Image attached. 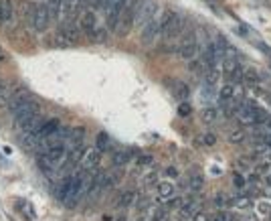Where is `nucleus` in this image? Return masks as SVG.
I'll list each match as a JSON object with an SVG mask.
<instances>
[{
	"label": "nucleus",
	"mask_w": 271,
	"mask_h": 221,
	"mask_svg": "<svg viewBox=\"0 0 271 221\" xmlns=\"http://www.w3.org/2000/svg\"><path fill=\"white\" fill-rule=\"evenodd\" d=\"M79 29L91 35L93 31L97 29V12L96 8H91V6H85V10L81 12V17H79Z\"/></svg>",
	"instance_id": "nucleus-6"
},
{
	"label": "nucleus",
	"mask_w": 271,
	"mask_h": 221,
	"mask_svg": "<svg viewBox=\"0 0 271 221\" xmlns=\"http://www.w3.org/2000/svg\"><path fill=\"white\" fill-rule=\"evenodd\" d=\"M271 169H269V162H259V164H255L253 167V173L257 175V177H261V175H267Z\"/></svg>",
	"instance_id": "nucleus-26"
},
{
	"label": "nucleus",
	"mask_w": 271,
	"mask_h": 221,
	"mask_svg": "<svg viewBox=\"0 0 271 221\" xmlns=\"http://www.w3.org/2000/svg\"><path fill=\"white\" fill-rule=\"evenodd\" d=\"M172 91H174V95H176V98H178L180 102L188 98V88H186L184 84H180V81H176V84L172 86Z\"/></svg>",
	"instance_id": "nucleus-21"
},
{
	"label": "nucleus",
	"mask_w": 271,
	"mask_h": 221,
	"mask_svg": "<svg viewBox=\"0 0 271 221\" xmlns=\"http://www.w3.org/2000/svg\"><path fill=\"white\" fill-rule=\"evenodd\" d=\"M152 162H154V158H152L150 155H146V156H140V160H138V164H140V167H150Z\"/></svg>",
	"instance_id": "nucleus-30"
},
{
	"label": "nucleus",
	"mask_w": 271,
	"mask_h": 221,
	"mask_svg": "<svg viewBox=\"0 0 271 221\" xmlns=\"http://www.w3.org/2000/svg\"><path fill=\"white\" fill-rule=\"evenodd\" d=\"M259 211H263V213H265V211H269V215H271V205L261 203V205H259Z\"/></svg>",
	"instance_id": "nucleus-35"
},
{
	"label": "nucleus",
	"mask_w": 271,
	"mask_h": 221,
	"mask_svg": "<svg viewBox=\"0 0 271 221\" xmlns=\"http://www.w3.org/2000/svg\"><path fill=\"white\" fill-rule=\"evenodd\" d=\"M202 185H205V181H202V177H193V178H191V189H193V191L202 189Z\"/></svg>",
	"instance_id": "nucleus-28"
},
{
	"label": "nucleus",
	"mask_w": 271,
	"mask_h": 221,
	"mask_svg": "<svg viewBox=\"0 0 271 221\" xmlns=\"http://www.w3.org/2000/svg\"><path fill=\"white\" fill-rule=\"evenodd\" d=\"M35 114H39V104L33 100V102H29L26 106H22L20 110H17V112L12 114V116H15V122L19 124V126H22V124H24L26 120H31Z\"/></svg>",
	"instance_id": "nucleus-7"
},
{
	"label": "nucleus",
	"mask_w": 271,
	"mask_h": 221,
	"mask_svg": "<svg viewBox=\"0 0 271 221\" xmlns=\"http://www.w3.org/2000/svg\"><path fill=\"white\" fill-rule=\"evenodd\" d=\"M37 162H39V169L43 171L47 177H51L53 173H55V169H57V164L53 162L45 153H40V155H39V160H37Z\"/></svg>",
	"instance_id": "nucleus-15"
},
{
	"label": "nucleus",
	"mask_w": 271,
	"mask_h": 221,
	"mask_svg": "<svg viewBox=\"0 0 271 221\" xmlns=\"http://www.w3.org/2000/svg\"><path fill=\"white\" fill-rule=\"evenodd\" d=\"M83 140H85V128H73L69 130V136H67V146L81 144Z\"/></svg>",
	"instance_id": "nucleus-17"
},
{
	"label": "nucleus",
	"mask_w": 271,
	"mask_h": 221,
	"mask_svg": "<svg viewBox=\"0 0 271 221\" xmlns=\"http://www.w3.org/2000/svg\"><path fill=\"white\" fill-rule=\"evenodd\" d=\"M99 158H101V153H99L97 148H87L83 160H81V164H83V171H96L97 164H99Z\"/></svg>",
	"instance_id": "nucleus-10"
},
{
	"label": "nucleus",
	"mask_w": 271,
	"mask_h": 221,
	"mask_svg": "<svg viewBox=\"0 0 271 221\" xmlns=\"http://www.w3.org/2000/svg\"><path fill=\"white\" fill-rule=\"evenodd\" d=\"M193 221H209V217H207L205 213H196V215L193 217Z\"/></svg>",
	"instance_id": "nucleus-34"
},
{
	"label": "nucleus",
	"mask_w": 271,
	"mask_h": 221,
	"mask_svg": "<svg viewBox=\"0 0 271 221\" xmlns=\"http://www.w3.org/2000/svg\"><path fill=\"white\" fill-rule=\"evenodd\" d=\"M29 102H33L31 93L26 91V89H19V91H15V93L10 95V100H8V108H10V112L15 114L17 110H20L22 106H26Z\"/></svg>",
	"instance_id": "nucleus-8"
},
{
	"label": "nucleus",
	"mask_w": 271,
	"mask_h": 221,
	"mask_svg": "<svg viewBox=\"0 0 271 221\" xmlns=\"http://www.w3.org/2000/svg\"><path fill=\"white\" fill-rule=\"evenodd\" d=\"M263 53H267V55H269V61H271V49H267V47H263Z\"/></svg>",
	"instance_id": "nucleus-36"
},
{
	"label": "nucleus",
	"mask_w": 271,
	"mask_h": 221,
	"mask_svg": "<svg viewBox=\"0 0 271 221\" xmlns=\"http://www.w3.org/2000/svg\"><path fill=\"white\" fill-rule=\"evenodd\" d=\"M134 201H136V193L134 191H126V193H121V197L117 199V205L119 207H130Z\"/></svg>",
	"instance_id": "nucleus-22"
},
{
	"label": "nucleus",
	"mask_w": 271,
	"mask_h": 221,
	"mask_svg": "<svg viewBox=\"0 0 271 221\" xmlns=\"http://www.w3.org/2000/svg\"><path fill=\"white\" fill-rule=\"evenodd\" d=\"M81 6V0H65V8H67V17H73Z\"/></svg>",
	"instance_id": "nucleus-25"
},
{
	"label": "nucleus",
	"mask_w": 271,
	"mask_h": 221,
	"mask_svg": "<svg viewBox=\"0 0 271 221\" xmlns=\"http://www.w3.org/2000/svg\"><path fill=\"white\" fill-rule=\"evenodd\" d=\"M47 6H49V12H51L53 21H57V22H65V19H67L65 0H49Z\"/></svg>",
	"instance_id": "nucleus-9"
},
{
	"label": "nucleus",
	"mask_w": 271,
	"mask_h": 221,
	"mask_svg": "<svg viewBox=\"0 0 271 221\" xmlns=\"http://www.w3.org/2000/svg\"><path fill=\"white\" fill-rule=\"evenodd\" d=\"M158 10V4L156 0H140L138 2V8H136V19H134V24L138 26H144L148 21H150Z\"/></svg>",
	"instance_id": "nucleus-5"
},
{
	"label": "nucleus",
	"mask_w": 271,
	"mask_h": 221,
	"mask_svg": "<svg viewBox=\"0 0 271 221\" xmlns=\"http://www.w3.org/2000/svg\"><path fill=\"white\" fill-rule=\"evenodd\" d=\"M267 185H271V173H267Z\"/></svg>",
	"instance_id": "nucleus-37"
},
{
	"label": "nucleus",
	"mask_w": 271,
	"mask_h": 221,
	"mask_svg": "<svg viewBox=\"0 0 271 221\" xmlns=\"http://www.w3.org/2000/svg\"><path fill=\"white\" fill-rule=\"evenodd\" d=\"M96 148L99 150V153H105V150H110V136H107L105 132H99V134H97Z\"/></svg>",
	"instance_id": "nucleus-20"
},
{
	"label": "nucleus",
	"mask_w": 271,
	"mask_h": 221,
	"mask_svg": "<svg viewBox=\"0 0 271 221\" xmlns=\"http://www.w3.org/2000/svg\"><path fill=\"white\" fill-rule=\"evenodd\" d=\"M15 15V8H12L10 0H0V24H8Z\"/></svg>",
	"instance_id": "nucleus-14"
},
{
	"label": "nucleus",
	"mask_w": 271,
	"mask_h": 221,
	"mask_svg": "<svg viewBox=\"0 0 271 221\" xmlns=\"http://www.w3.org/2000/svg\"><path fill=\"white\" fill-rule=\"evenodd\" d=\"M229 140H231V142H243V140H245V132H243V130H231Z\"/></svg>",
	"instance_id": "nucleus-27"
},
{
	"label": "nucleus",
	"mask_w": 271,
	"mask_h": 221,
	"mask_svg": "<svg viewBox=\"0 0 271 221\" xmlns=\"http://www.w3.org/2000/svg\"><path fill=\"white\" fill-rule=\"evenodd\" d=\"M225 203H227L225 195H216V197H214V205H225Z\"/></svg>",
	"instance_id": "nucleus-33"
},
{
	"label": "nucleus",
	"mask_w": 271,
	"mask_h": 221,
	"mask_svg": "<svg viewBox=\"0 0 271 221\" xmlns=\"http://www.w3.org/2000/svg\"><path fill=\"white\" fill-rule=\"evenodd\" d=\"M191 112H193L191 106H188V104H180V108H178V114H180V116H188Z\"/></svg>",
	"instance_id": "nucleus-31"
},
{
	"label": "nucleus",
	"mask_w": 271,
	"mask_h": 221,
	"mask_svg": "<svg viewBox=\"0 0 271 221\" xmlns=\"http://www.w3.org/2000/svg\"><path fill=\"white\" fill-rule=\"evenodd\" d=\"M17 209H19L24 217H29V219L35 217V207H33L29 201H26V199H19V201H17Z\"/></svg>",
	"instance_id": "nucleus-18"
},
{
	"label": "nucleus",
	"mask_w": 271,
	"mask_h": 221,
	"mask_svg": "<svg viewBox=\"0 0 271 221\" xmlns=\"http://www.w3.org/2000/svg\"><path fill=\"white\" fill-rule=\"evenodd\" d=\"M202 142H205L207 146H213V144L216 142V136H214L213 132H207L205 136H202Z\"/></svg>",
	"instance_id": "nucleus-29"
},
{
	"label": "nucleus",
	"mask_w": 271,
	"mask_h": 221,
	"mask_svg": "<svg viewBox=\"0 0 271 221\" xmlns=\"http://www.w3.org/2000/svg\"><path fill=\"white\" fill-rule=\"evenodd\" d=\"M241 84H245L249 89H253V88H259L261 86V77H259V73L255 71V69H243V77H241Z\"/></svg>",
	"instance_id": "nucleus-12"
},
{
	"label": "nucleus",
	"mask_w": 271,
	"mask_h": 221,
	"mask_svg": "<svg viewBox=\"0 0 271 221\" xmlns=\"http://www.w3.org/2000/svg\"><path fill=\"white\" fill-rule=\"evenodd\" d=\"M231 98H235V84H225L223 89H221V100L227 102Z\"/></svg>",
	"instance_id": "nucleus-23"
},
{
	"label": "nucleus",
	"mask_w": 271,
	"mask_h": 221,
	"mask_svg": "<svg viewBox=\"0 0 271 221\" xmlns=\"http://www.w3.org/2000/svg\"><path fill=\"white\" fill-rule=\"evenodd\" d=\"M0 59H2V53H0Z\"/></svg>",
	"instance_id": "nucleus-38"
},
{
	"label": "nucleus",
	"mask_w": 271,
	"mask_h": 221,
	"mask_svg": "<svg viewBox=\"0 0 271 221\" xmlns=\"http://www.w3.org/2000/svg\"><path fill=\"white\" fill-rule=\"evenodd\" d=\"M216 116H219V114H216V110H214V108H207L205 112L200 114V120L205 122V124H213V122L216 120Z\"/></svg>",
	"instance_id": "nucleus-24"
},
{
	"label": "nucleus",
	"mask_w": 271,
	"mask_h": 221,
	"mask_svg": "<svg viewBox=\"0 0 271 221\" xmlns=\"http://www.w3.org/2000/svg\"><path fill=\"white\" fill-rule=\"evenodd\" d=\"M158 193H160L162 201H168V199L174 197V185L172 183H160L158 185Z\"/></svg>",
	"instance_id": "nucleus-19"
},
{
	"label": "nucleus",
	"mask_w": 271,
	"mask_h": 221,
	"mask_svg": "<svg viewBox=\"0 0 271 221\" xmlns=\"http://www.w3.org/2000/svg\"><path fill=\"white\" fill-rule=\"evenodd\" d=\"M162 17H164V12H162V10H156V15L142 26V43H144L146 47H152L156 41H158L160 31H162Z\"/></svg>",
	"instance_id": "nucleus-3"
},
{
	"label": "nucleus",
	"mask_w": 271,
	"mask_h": 221,
	"mask_svg": "<svg viewBox=\"0 0 271 221\" xmlns=\"http://www.w3.org/2000/svg\"><path fill=\"white\" fill-rule=\"evenodd\" d=\"M132 156H134L132 150H128V148H119V150H116V153H114L112 162L116 164V167H126V164L132 160Z\"/></svg>",
	"instance_id": "nucleus-13"
},
{
	"label": "nucleus",
	"mask_w": 271,
	"mask_h": 221,
	"mask_svg": "<svg viewBox=\"0 0 271 221\" xmlns=\"http://www.w3.org/2000/svg\"><path fill=\"white\" fill-rule=\"evenodd\" d=\"M40 124H43V118H40L39 114H35L31 120H26L20 128L24 130V134H35V132L40 128Z\"/></svg>",
	"instance_id": "nucleus-16"
},
{
	"label": "nucleus",
	"mask_w": 271,
	"mask_h": 221,
	"mask_svg": "<svg viewBox=\"0 0 271 221\" xmlns=\"http://www.w3.org/2000/svg\"><path fill=\"white\" fill-rule=\"evenodd\" d=\"M85 153H87V148H85L83 142H81V144H73V146H67V162H71V164L81 162V160H83V156H85Z\"/></svg>",
	"instance_id": "nucleus-11"
},
{
	"label": "nucleus",
	"mask_w": 271,
	"mask_h": 221,
	"mask_svg": "<svg viewBox=\"0 0 271 221\" xmlns=\"http://www.w3.org/2000/svg\"><path fill=\"white\" fill-rule=\"evenodd\" d=\"M233 205H237V207H249V197H239V199L233 201Z\"/></svg>",
	"instance_id": "nucleus-32"
},
{
	"label": "nucleus",
	"mask_w": 271,
	"mask_h": 221,
	"mask_svg": "<svg viewBox=\"0 0 271 221\" xmlns=\"http://www.w3.org/2000/svg\"><path fill=\"white\" fill-rule=\"evenodd\" d=\"M178 57L191 61L196 57V51H198V41H196V29L193 24H186L184 22V29L180 33V41H178Z\"/></svg>",
	"instance_id": "nucleus-1"
},
{
	"label": "nucleus",
	"mask_w": 271,
	"mask_h": 221,
	"mask_svg": "<svg viewBox=\"0 0 271 221\" xmlns=\"http://www.w3.org/2000/svg\"><path fill=\"white\" fill-rule=\"evenodd\" d=\"M138 2L140 0H126L124 8H121V15L117 19V24H116V35L117 37H126L132 26H134V19H136V8H138Z\"/></svg>",
	"instance_id": "nucleus-2"
},
{
	"label": "nucleus",
	"mask_w": 271,
	"mask_h": 221,
	"mask_svg": "<svg viewBox=\"0 0 271 221\" xmlns=\"http://www.w3.org/2000/svg\"><path fill=\"white\" fill-rule=\"evenodd\" d=\"M51 21H53V17H51V12H49L47 2L37 4V6L31 8V12H29V22L35 26V31H39V33L47 31L49 24H51Z\"/></svg>",
	"instance_id": "nucleus-4"
}]
</instances>
